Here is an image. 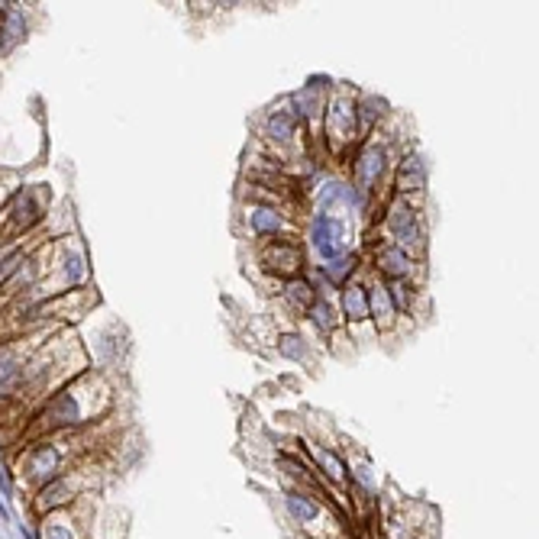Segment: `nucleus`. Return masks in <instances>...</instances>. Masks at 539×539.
<instances>
[{"label":"nucleus","instance_id":"1","mask_svg":"<svg viewBox=\"0 0 539 539\" xmlns=\"http://www.w3.org/2000/svg\"><path fill=\"white\" fill-rule=\"evenodd\" d=\"M339 236H342V226L336 220H329V217L317 220V226H314V243H317V249L323 255H336Z\"/></svg>","mask_w":539,"mask_h":539},{"label":"nucleus","instance_id":"2","mask_svg":"<svg viewBox=\"0 0 539 539\" xmlns=\"http://www.w3.org/2000/svg\"><path fill=\"white\" fill-rule=\"evenodd\" d=\"M346 310H349L352 320H365V317H368V304H365L362 287H349V291H346Z\"/></svg>","mask_w":539,"mask_h":539},{"label":"nucleus","instance_id":"3","mask_svg":"<svg viewBox=\"0 0 539 539\" xmlns=\"http://www.w3.org/2000/svg\"><path fill=\"white\" fill-rule=\"evenodd\" d=\"M281 262L278 265V272H281V275H287V272H294L297 265H300V255L294 252V249H287V245H278L275 252H268V262Z\"/></svg>","mask_w":539,"mask_h":539},{"label":"nucleus","instance_id":"4","mask_svg":"<svg viewBox=\"0 0 539 539\" xmlns=\"http://www.w3.org/2000/svg\"><path fill=\"white\" fill-rule=\"evenodd\" d=\"M287 507L294 510L297 517H304V520H314L317 517V504H310L307 497H300V494H291L287 497Z\"/></svg>","mask_w":539,"mask_h":539},{"label":"nucleus","instance_id":"5","mask_svg":"<svg viewBox=\"0 0 539 539\" xmlns=\"http://www.w3.org/2000/svg\"><path fill=\"white\" fill-rule=\"evenodd\" d=\"M268 129H272V136H278V139H287L291 133H294V120L291 117H285V113H278V117H272L268 120Z\"/></svg>","mask_w":539,"mask_h":539},{"label":"nucleus","instance_id":"6","mask_svg":"<svg viewBox=\"0 0 539 539\" xmlns=\"http://www.w3.org/2000/svg\"><path fill=\"white\" fill-rule=\"evenodd\" d=\"M391 223H394V230H397L401 236H404V230H407V239H413V236H417V226H413L410 210H394Z\"/></svg>","mask_w":539,"mask_h":539},{"label":"nucleus","instance_id":"7","mask_svg":"<svg viewBox=\"0 0 539 539\" xmlns=\"http://www.w3.org/2000/svg\"><path fill=\"white\" fill-rule=\"evenodd\" d=\"M423 184V171H420V165L410 159V165H407V171H401V188H407V190H417Z\"/></svg>","mask_w":539,"mask_h":539},{"label":"nucleus","instance_id":"8","mask_svg":"<svg viewBox=\"0 0 539 539\" xmlns=\"http://www.w3.org/2000/svg\"><path fill=\"white\" fill-rule=\"evenodd\" d=\"M381 265L388 268V272H407V258H404L397 249H388V252H381Z\"/></svg>","mask_w":539,"mask_h":539},{"label":"nucleus","instance_id":"9","mask_svg":"<svg viewBox=\"0 0 539 539\" xmlns=\"http://www.w3.org/2000/svg\"><path fill=\"white\" fill-rule=\"evenodd\" d=\"M362 162H365V165L359 168V175L365 178V184H368V181L375 178V171H381V152H368Z\"/></svg>","mask_w":539,"mask_h":539},{"label":"nucleus","instance_id":"10","mask_svg":"<svg viewBox=\"0 0 539 539\" xmlns=\"http://www.w3.org/2000/svg\"><path fill=\"white\" fill-rule=\"evenodd\" d=\"M281 352H285L287 359H304V346H300V339H297V336H285V339H281Z\"/></svg>","mask_w":539,"mask_h":539},{"label":"nucleus","instance_id":"11","mask_svg":"<svg viewBox=\"0 0 539 539\" xmlns=\"http://www.w3.org/2000/svg\"><path fill=\"white\" fill-rule=\"evenodd\" d=\"M314 323L323 327V329H329V327H333V310H329L327 304H317V307H314Z\"/></svg>","mask_w":539,"mask_h":539},{"label":"nucleus","instance_id":"12","mask_svg":"<svg viewBox=\"0 0 539 539\" xmlns=\"http://www.w3.org/2000/svg\"><path fill=\"white\" fill-rule=\"evenodd\" d=\"M255 226H258V230H275L278 217H268V210H258L255 213Z\"/></svg>","mask_w":539,"mask_h":539},{"label":"nucleus","instance_id":"13","mask_svg":"<svg viewBox=\"0 0 539 539\" xmlns=\"http://www.w3.org/2000/svg\"><path fill=\"white\" fill-rule=\"evenodd\" d=\"M287 291H291V297H294V300H300V304H310V287H307V285H297V281H294V285L287 287Z\"/></svg>","mask_w":539,"mask_h":539},{"label":"nucleus","instance_id":"14","mask_svg":"<svg viewBox=\"0 0 539 539\" xmlns=\"http://www.w3.org/2000/svg\"><path fill=\"white\" fill-rule=\"evenodd\" d=\"M391 297H394V304H397V307L407 304V294H401V285H397V281L391 285Z\"/></svg>","mask_w":539,"mask_h":539}]
</instances>
